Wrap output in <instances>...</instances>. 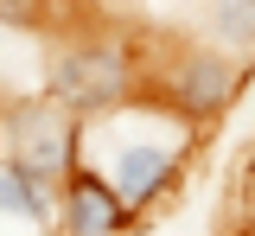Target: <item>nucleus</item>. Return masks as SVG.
<instances>
[{"mask_svg":"<svg viewBox=\"0 0 255 236\" xmlns=\"http://www.w3.org/2000/svg\"><path fill=\"white\" fill-rule=\"evenodd\" d=\"M191 147H198V128L179 121L153 90H134L122 109L83 121V147H77V166L96 172L109 185V198L122 204L128 224L153 217L159 204L172 198L179 172H185Z\"/></svg>","mask_w":255,"mask_h":236,"instance_id":"f257e3e1","label":"nucleus"},{"mask_svg":"<svg viewBox=\"0 0 255 236\" xmlns=\"http://www.w3.org/2000/svg\"><path fill=\"white\" fill-rule=\"evenodd\" d=\"M134 90H140L134 45L115 38V32H90V38H64L58 51L45 58V90H38V96H51L64 115L83 128L96 115L122 109Z\"/></svg>","mask_w":255,"mask_h":236,"instance_id":"f03ea898","label":"nucleus"},{"mask_svg":"<svg viewBox=\"0 0 255 236\" xmlns=\"http://www.w3.org/2000/svg\"><path fill=\"white\" fill-rule=\"evenodd\" d=\"M243 77H249V64H236V58H223V51H211V45L191 38V45H179L153 77H140V90H153L179 121L204 128V121H217L223 109L243 96Z\"/></svg>","mask_w":255,"mask_h":236,"instance_id":"7ed1b4c3","label":"nucleus"},{"mask_svg":"<svg viewBox=\"0 0 255 236\" xmlns=\"http://www.w3.org/2000/svg\"><path fill=\"white\" fill-rule=\"evenodd\" d=\"M77 147H83V128H77L51 96L26 90V96L0 102V160H19L26 172L64 185V179L77 172Z\"/></svg>","mask_w":255,"mask_h":236,"instance_id":"20e7f679","label":"nucleus"},{"mask_svg":"<svg viewBox=\"0 0 255 236\" xmlns=\"http://www.w3.org/2000/svg\"><path fill=\"white\" fill-rule=\"evenodd\" d=\"M0 236H58V185L0 160Z\"/></svg>","mask_w":255,"mask_h":236,"instance_id":"39448f33","label":"nucleus"},{"mask_svg":"<svg viewBox=\"0 0 255 236\" xmlns=\"http://www.w3.org/2000/svg\"><path fill=\"white\" fill-rule=\"evenodd\" d=\"M128 230V217H122V204L109 198V185L96 179V172H70L58 185V236H115Z\"/></svg>","mask_w":255,"mask_h":236,"instance_id":"423d86ee","label":"nucleus"},{"mask_svg":"<svg viewBox=\"0 0 255 236\" xmlns=\"http://www.w3.org/2000/svg\"><path fill=\"white\" fill-rule=\"evenodd\" d=\"M191 26H198V45H211L223 58L236 64L255 58V0H198Z\"/></svg>","mask_w":255,"mask_h":236,"instance_id":"0eeeda50","label":"nucleus"},{"mask_svg":"<svg viewBox=\"0 0 255 236\" xmlns=\"http://www.w3.org/2000/svg\"><path fill=\"white\" fill-rule=\"evenodd\" d=\"M51 0H0V32H38Z\"/></svg>","mask_w":255,"mask_h":236,"instance_id":"6e6552de","label":"nucleus"},{"mask_svg":"<svg viewBox=\"0 0 255 236\" xmlns=\"http://www.w3.org/2000/svg\"><path fill=\"white\" fill-rule=\"evenodd\" d=\"M249 236H255V172H249Z\"/></svg>","mask_w":255,"mask_h":236,"instance_id":"1a4fd4ad","label":"nucleus"},{"mask_svg":"<svg viewBox=\"0 0 255 236\" xmlns=\"http://www.w3.org/2000/svg\"><path fill=\"white\" fill-rule=\"evenodd\" d=\"M6 96H13V90H6V83H0V102H6ZM19 96H26V90H19Z\"/></svg>","mask_w":255,"mask_h":236,"instance_id":"9d476101","label":"nucleus"}]
</instances>
